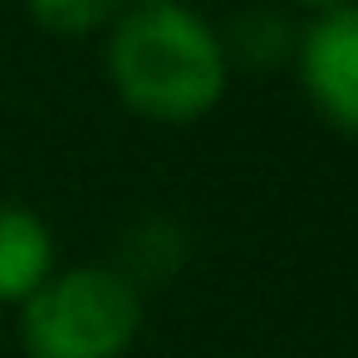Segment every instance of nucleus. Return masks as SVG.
<instances>
[{"instance_id": "obj_1", "label": "nucleus", "mask_w": 358, "mask_h": 358, "mask_svg": "<svg viewBox=\"0 0 358 358\" xmlns=\"http://www.w3.org/2000/svg\"><path fill=\"white\" fill-rule=\"evenodd\" d=\"M108 79L143 118L192 123L221 103L231 50L187 0H133L108 35Z\"/></svg>"}, {"instance_id": "obj_2", "label": "nucleus", "mask_w": 358, "mask_h": 358, "mask_svg": "<svg viewBox=\"0 0 358 358\" xmlns=\"http://www.w3.org/2000/svg\"><path fill=\"white\" fill-rule=\"evenodd\" d=\"M143 324L138 285L113 265L55 270L20 304L30 358H123Z\"/></svg>"}, {"instance_id": "obj_3", "label": "nucleus", "mask_w": 358, "mask_h": 358, "mask_svg": "<svg viewBox=\"0 0 358 358\" xmlns=\"http://www.w3.org/2000/svg\"><path fill=\"white\" fill-rule=\"evenodd\" d=\"M309 103L343 133H358V0L319 10L294 45Z\"/></svg>"}, {"instance_id": "obj_4", "label": "nucleus", "mask_w": 358, "mask_h": 358, "mask_svg": "<svg viewBox=\"0 0 358 358\" xmlns=\"http://www.w3.org/2000/svg\"><path fill=\"white\" fill-rule=\"evenodd\" d=\"M50 275H55L50 226L20 201H0V304H25Z\"/></svg>"}, {"instance_id": "obj_5", "label": "nucleus", "mask_w": 358, "mask_h": 358, "mask_svg": "<svg viewBox=\"0 0 358 358\" xmlns=\"http://www.w3.org/2000/svg\"><path fill=\"white\" fill-rule=\"evenodd\" d=\"M30 15L55 35H84L123 15V0H30Z\"/></svg>"}, {"instance_id": "obj_6", "label": "nucleus", "mask_w": 358, "mask_h": 358, "mask_svg": "<svg viewBox=\"0 0 358 358\" xmlns=\"http://www.w3.org/2000/svg\"><path fill=\"white\" fill-rule=\"evenodd\" d=\"M304 6H314V10H334V6H348V0H304Z\"/></svg>"}]
</instances>
